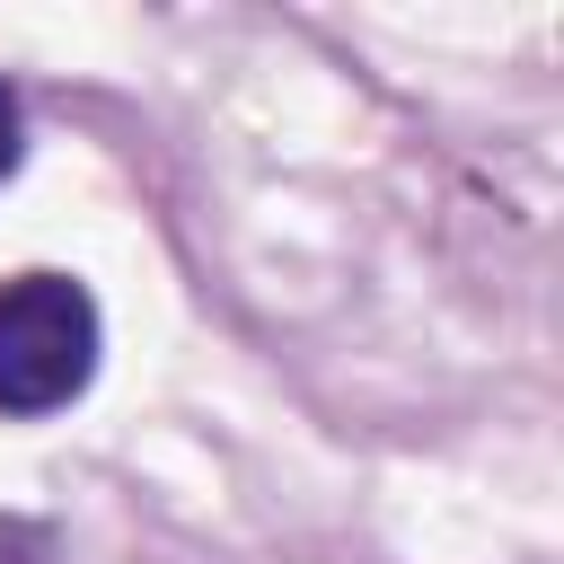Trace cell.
Segmentation results:
<instances>
[{
	"label": "cell",
	"mask_w": 564,
	"mask_h": 564,
	"mask_svg": "<svg viewBox=\"0 0 564 564\" xmlns=\"http://www.w3.org/2000/svg\"><path fill=\"white\" fill-rule=\"evenodd\" d=\"M97 352H106V326H97L88 282H70V273L0 282V414L9 423L62 414L97 379Z\"/></svg>",
	"instance_id": "1"
},
{
	"label": "cell",
	"mask_w": 564,
	"mask_h": 564,
	"mask_svg": "<svg viewBox=\"0 0 564 564\" xmlns=\"http://www.w3.org/2000/svg\"><path fill=\"white\" fill-rule=\"evenodd\" d=\"M18 159H26V115H18V88L0 79V185L18 176Z\"/></svg>",
	"instance_id": "2"
}]
</instances>
